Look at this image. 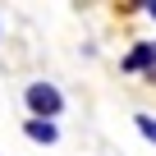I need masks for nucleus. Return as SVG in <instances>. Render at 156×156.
<instances>
[{
    "mask_svg": "<svg viewBox=\"0 0 156 156\" xmlns=\"http://www.w3.org/2000/svg\"><path fill=\"white\" fill-rule=\"evenodd\" d=\"M142 9H151V19H156V0H151V5H142Z\"/></svg>",
    "mask_w": 156,
    "mask_h": 156,
    "instance_id": "nucleus-5",
    "label": "nucleus"
},
{
    "mask_svg": "<svg viewBox=\"0 0 156 156\" xmlns=\"http://www.w3.org/2000/svg\"><path fill=\"white\" fill-rule=\"evenodd\" d=\"M28 106L37 110V119H51V115H60L64 101H60V92H55L51 83H32V87H28Z\"/></svg>",
    "mask_w": 156,
    "mask_h": 156,
    "instance_id": "nucleus-1",
    "label": "nucleus"
},
{
    "mask_svg": "<svg viewBox=\"0 0 156 156\" xmlns=\"http://www.w3.org/2000/svg\"><path fill=\"white\" fill-rule=\"evenodd\" d=\"M133 119H138V129H142V138H151V142H156V119H151V115H133Z\"/></svg>",
    "mask_w": 156,
    "mask_h": 156,
    "instance_id": "nucleus-4",
    "label": "nucleus"
},
{
    "mask_svg": "<svg viewBox=\"0 0 156 156\" xmlns=\"http://www.w3.org/2000/svg\"><path fill=\"white\" fill-rule=\"evenodd\" d=\"M28 138H37V142H55V124H51V119H28Z\"/></svg>",
    "mask_w": 156,
    "mask_h": 156,
    "instance_id": "nucleus-3",
    "label": "nucleus"
},
{
    "mask_svg": "<svg viewBox=\"0 0 156 156\" xmlns=\"http://www.w3.org/2000/svg\"><path fill=\"white\" fill-rule=\"evenodd\" d=\"M151 64H156V46H138L124 55V69H151Z\"/></svg>",
    "mask_w": 156,
    "mask_h": 156,
    "instance_id": "nucleus-2",
    "label": "nucleus"
}]
</instances>
